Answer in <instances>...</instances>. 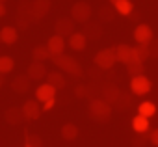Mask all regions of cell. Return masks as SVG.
Returning <instances> with one entry per match:
<instances>
[{
  "label": "cell",
  "mask_w": 158,
  "mask_h": 147,
  "mask_svg": "<svg viewBox=\"0 0 158 147\" xmlns=\"http://www.w3.org/2000/svg\"><path fill=\"white\" fill-rule=\"evenodd\" d=\"M17 37H19V32L13 26H4L0 30V39H2V43H6V45H13L17 41Z\"/></svg>",
  "instance_id": "19"
},
{
  "label": "cell",
  "mask_w": 158,
  "mask_h": 147,
  "mask_svg": "<svg viewBox=\"0 0 158 147\" xmlns=\"http://www.w3.org/2000/svg\"><path fill=\"white\" fill-rule=\"evenodd\" d=\"M54 30L61 37L71 36V34H74V21H71V19H58L56 24H54Z\"/></svg>",
  "instance_id": "12"
},
{
  "label": "cell",
  "mask_w": 158,
  "mask_h": 147,
  "mask_svg": "<svg viewBox=\"0 0 158 147\" xmlns=\"http://www.w3.org/2000/svg\"><path fill=\"white\" fill-rule=\"evenodd\" d=\"M6 15V6H4V2H0V17H4Z\"/></svg>",
  "instance_id": "36"
},
{
  "label": "cell",
  "mask_w": 158,
  "mask_h": 147,
  "mask_svg": "<svg viewBox=\"0 0 158 147\" xmlns=\"http://www.w3.org/2000/svg\"><path fill=\"white\" fill-rule=\"evenodd\" d=\"M115 2H117V0H110V4H115Z\"/></svg>",
  "instance_id": "39"
},
{
  "label": "cell",
  "mask_w": 158,
  "mask_h": 147,
  "mask_svg": "<svg viewBox=\"0 0 158 147\" xmlns=\"http://www.w3.org/2000/svg\"><path fill=\"white\" fill-rule=\"evenodd\" d=\"M130 106H132V95H128V93H123V91H121L119 99L114 103V108H115V110H128Z\"/></svg>",
  "instance_id": "26"
},
{
  "label": "cell",
  "mask_w": 158,
  "mask_h": 147,
  "mask_svg": "<svg viewBox=\"0 0 158 147\" xmlns=\"http://www.w3.org/2000/svg\"><path fill=\"white\" fill-rule=\"evenodd\" d=\"M0 2H6V0H0Z\"/></svg>",
  "instance_id": "40"
},
{
  "label": "cell",
  "mask_w": 158,
  "mask_h": 147,
  "mask_svg": "<svg viewBox=\"0 0 158 147\" xmlns=\"http://www.w3.org/2000/svg\"><path fill=\"white\" fill-rule=\"evenodd\" d=\"M4 117H6V121H8L10 125H21V123L26 119L24 110H23V108H17V106L8 108V110H6V114H4Z\"/></svg>",
  "instance_id": "15"
},
{
  "label": "cell",
  "mask_w": 158,
  "mask_h": 147,
  "mask_svg": "<svg viewBox=\"0 0 158 147\" xmlns=\"http://www.w3.org/2000/svg\"><path fill=\"white\" fill-rule=\"evenodd\" d=\"M117 56H115V48H102L101 52H97L95 56V65L102 71H108L115 65Z\"/></svg>",
  "instance_id": "4"
},
{
  "label": "cell",
  "mask_w": 158,
  "mask_h": 147,
  "mask_svg": "<svg viewBox=\"0 0 158 147\" xmlns=\"http://www.w3.org/2000/svg\"><path fill=\"white\" fill-rule=\"evenodd\" d=\"M86 26H84V36L88 37V39H99L101 36H102V26H101V23H93V21H88V23H84Z\"/></svg>",
  "instance_id": "16"
},
{
  "label": "cell",
  "mask_w": 158,
  "mask_h": 147,
  "mask_svg": "<svg viewBox=\"0 0 158 147\" xmlns=\"http://www.w3.org/2000/svg\"><path fill=\"white\" fill-rule=\"evenodd\" d=\"M32 58H34V61H45V60L52 58V54H50L47 45H39V47H35L32 50Z\"/></svg>",
  "instance_id": "23"
},
{
  "label": "cell",
  "mask_w": 158,
  "mask_h": 147,
  "mask_svg": "<svg viewBox=\"0 0 158 147\" xmlns=\"http://www.w3.org/2000/svg\"><path fill=\"white\" fill-rule=\"evenodd\" d=\"M147 140H149V136H145V132H141L138 138H134L132 145H134V147H143V145L147 143Z\"/></svg>",
  "instance_id": "31"
},
{
  "label": "cell",
  "mask_w": 158,
  "mask_h": 147,
  "mask_svg": "<svg viewBox=\"0 0 158 147\" xmlns=\"http://www.w3.org/2000/svg\"><path fill=\"white\" fill-rule=\"evenodd\" d=\"M132 127H134V130H136L138 134L147 132V130H149V117H145V116L138 114V116L132 119Z\"/></svg>",
  "instance_id": "24"
},
{
  "label": "cell",
  "mask_w": 158,
  "mask_h": 147,
  "mask_svg": "<svg viewBox=\"0 0 158 147\" xmlns=\"http://www.w3.org/2000/svg\"><path fill=\"white\" fill-rule=\"evenodd\" d=\"M15 19H17V26L23 28V30L30 28V24L35 23L34 13H32V2H30V0H21V2H19L17 17H15Z\"/></svg>",
  "instance_id": "3"
},
{
  "label": "cell",
  "mask_w": 158,
  "mask_h": 147,
  "mask_svg": "<svg viewBox=\"0 0 158 147\" xmlns=\"http://www.w3.org/2000/svg\"><path fill=\"white\" fill-rule=\"evenodd\" d=\"M50 11V0H34L32 2V13L35 21H41Z\"/></svg>",
  "instance_id": "10"
},
{
  "label": "cell",
  "mask_w": 158,
  "mask_h": 147,
  "mask_svg": "<svg viewBox=\"0 0 158 147\" xmlns=\"http://www.w3.org/2000/svg\"><path fill=\"white\" fill-rule=\"evenodd\" d=\"M130 54H132V47H128V45H117L115 47V56H117V61H121V63H128L130 61Z\"/></svg>",
  "instance_id": "22"
},
{
  "label": "cell",
  "mask_w": 158,
  "mask_h": 147,
  "mask_svg": "<svg viewBox=\"0 0 158 147\" xmlns=\"http://www.w3.org/2000/svg\"><path fill=\"white\" fill-rule=\"evenodd\" d=\"M127 71L130 77H139V75H143L145 65H143V61H132V63H127Z\"/></svg>",
  "instance_id": "28"
},
{
  "label": "cell",
  "mask_w": 158,
  "mask_h": 147,
  "mask_svg": "<svg viewBox=\"0 0 158 147\" xmlns=\"http://www.w3.org/2000/svg\"><path fill=\"white\" fill-rule=\"evenodd\" d=\"M47 82L48 84H52L56 90H63L65 88V77L61 75V73H58V71H54V73H48L47 75Z\"/></svg>",
  "instance_id": "21"
},
{
  "label": "cell",
  "mask_w": 158,
  "mask_h": 147,
  "mask_svg": "<svg viewBox=\"0 0 158 147\" xmlns=\"http://www.w3.org/2000/svg\"><path fill=\"white\" fill-rule=\"evenodd\" d=\"M74 95H76L78 99L88 97V86H76V88H74Z\"/></svg>",
  "instance_id": "32"
},
{
  "label": "cell",
  "mask_w": 158,
  "mask_h": 147,
  "mask_svg": "<svg viewBox=\"0 0 158 147\" xmlns=\"http://www.w3.org/2000/svg\"><path fill=\"white\" fill-rule=\"evenodd\" d=\"M13 67H15V61H13V58H10V56H0V73H10V71H13Z\"/></svg>",
  "instance_id": "30"
},
{
  "label": "cell",
  "mask_w": 158,
  "mask_h": 147,
  "mask_svg": "<svg viewBox=\"0 0 158 147\" xmlns=\"http://www.w3.org/2000/svg\"><path fill=\"white\" fill-rule=\"evenodd\" d=\"M26 75L32 78V80H41V78H47V67L43 65V61H32L28 65V73Z\"/></svg>",
  "instance_id": "14"
},
{
  "label": "cell",
  "mask_w": 158,
  "mask_h": 147,
  "mask_svg": "<svg viewBox=\"0 0 158 147\" xmlns=\"http://www.w3.org/2000/svg\"><path fill=\"white\" fill-rule=\"evenodd\" d=\"M56 88L52 86V84H41L37 90H35V99L39 101V103H47V101H50V99H54L56 97Z\"/></svg>",
  "instance_id": "9"
},
{
  "label": "cell",
  "mask_w": 158,
  "mask_h": 147,
  "mask_svg": "<svg viewBox=\"0 0 158 147\" xmlns=\"http://www.w3.org/2000/svg\"><path fill=\"white\" fill-rule=\"evenodd\" d=\"M30 86H32V78L28 75H19L11 80V90L15 93H26L30 91Z\"/></svg>",
  "instance_id": "8"
},
{
  "label": "cell",
  "mask_w": 158,
  "mask_h": 147,
  "mask_svg": "<svg viewBox=\"0 0 158 147\" xmlns=\"http://www.w3.org/2000/svg\"><path fill=\"white\" fill-rule=\"evenodd\" d=\"M47 47H48V50H50V54L52 56H56V54H63V48H65V39L61 37V36H52L50 39H48V43H47Z\"/></svg>",
  "instance_id": "18"
},
{
  "label": "cell",
  "mask_w": 158,
  "mask_h": 147,
  "mask_svg": "<svg viewBox=\"0 0 158 147\" xmlns=\"http://www.w3.org/2000/svg\"><path fill=\"white\" fill-rule=\"evenodd\" d=\"M112 116V104L104 99H91L89 103V117L97 123H106Z\"/></svg>",
  "instance_id": "2"
},
{
  "label": "cell",
  "mask_w": 158,
  "mask_h": 147,
  "mask_svg": "<svg viewBox=\"0 0 158 147\" xmlns=\"http://www.w3.org/2000/svg\"><path fill=\"white\" fill-rule=\"evenodd\" d=\"M115 13H117V10H115L114 4L102 6V8L99 10V21H102V23H112V21L115 19Z\"/></svg>",
  "instance_id": "20"
},
{
  "label": "cell",
  "mask_w": 158,
  "mask_h": 147,
  "mask_svg": "<svg viewBox=\"0 0 158 147\" xmlns=\"http://www.w3.org/2000/svg\"><path fill=\"white\" fill-rule=\"evenodd\" d=\"M39 101L35 99H32V101H26L24 104H23V110H24V116H26V119H30V121H34V119H37L39 116H41V112H43V108L37 104Z\"/></svg>",
  "instance_id": "13"
},
{
  "label": "cell",
  "mask_w": 158,
  "mask_h": 147,
  "mask_svg": "<svg viewBox=\"0 0 158 147\" xmlns=\"http://www.w3.org/2000/svg\"><path fill=\"white\" fill-rule=\"evenodd\" d=\"M88 43V37L84 36V32H74L69 36V47L73 50H84Z\"/></svg>",
  "instance_id": "17"
},
{
  "label": "cell",
  "mask_w": 158,
  "mask_h": 147,
  "mask_svg": "<svg viewBox=\"0 0 158 147\" xmlns=\"http://www.w3.org/2000/svg\"><path fill=\"white\" fill-rule=\"evenodd\" d=\"M71 17L74 23H88L91 17V6L88 2H76L71 10Z\"/></svg>",
  "instance_id": "5"
},
{
  "label": "cell",
  "mask_w": 158,
  "mask_h": 147,
  "mask_svg": "<svg viewBox=\"0 0 158 147\" xmlns=\"http://www.w3.org/2000/svg\"><path fill=\"white\" fill-rule=\"evenodd\" d=\"M138 114H141V116H145V117H151V116H154L156 114V106L152 104V103H141L139 106H138Z\"/></svg>",
  "instance_id": "29"
},
{
  "label": "cell",
  "mask_w": 158,
  "mask_h": 147,
  "mask_svg": "<svg viewBox=\"0 0 158 147\" xmlns=\"http://www.w3.org/2000/svg\"><path fill=\"white\" fill-rule=\"evenodd\" d=\"M149 141H151L152 145H156V147H158V128H156V130H152V132L149 134Z\"/></svg>",
  "instance_id": "34"
},
{
  "label": "cell",
  "mask_w": 158,
  "mask_h": 147,
  "mask_svg": "<svg viewBox=\"0 0 158 147\" xmlns=\"http://www.w3.org/2000/svg\"><path fill=\"white\" fill-rule=\"evenodd\" d=\"M101 95H102V99L106 101V103H110L112 106H114V103L119 99V95H121V90L115 86V84H104L102 88H101Z\"/></svg>",
  "instance_id": "11"
},
{
  "label": "cell",
  "mask_w": 158,
  "mask_h": 147,
  "mask_svg": "<svg viewBox=\"0 0 158 147\" xmlns=\"http://www.w3.org/2000/svg\"><path fill=\"white\" fill-rule=\"evenodd\" d=\"M149 52H151V58H158V39H152L149 43Z\"/></svg>",
  "instance_id": "33"
},
{
  "label": "cell",
  "mask_w": 158,
  "mask_h": 147,
  "mask_svg": "<svg viewBox=\"0 0 158 147\" xmlns=\"http://www.w3.org/2000/svg\"><path fill=\"white\" fill-rule=\"evenodd\" d=\"M114 6H115V10H117L119 15H130L132 10H134V6H132L130 0H117Z\"/></svg>",
  "instance_id": "27"
},
{
  "label": "cell",
  "mask_w": 158,
  "mask_h": 147,
  "mask_svg": "<svg viewBox=\"0 0 158 147\" xmlns=\"http://www.w3.org/2000/svg\"><path fill=\"white\" fill-rule=\"evenodd\" d=\"M54 103H56L54 99H50V101H47V103H45V106H43V112H48L50 108H54Z\"/></svg>",
  "instance_id": "35"
},
{
  "label": "cell",
  "mask_w": 158,
  "mask_h": 147,
  "mask_svg": "<svg viewBox=\"0 0 158 147\" xmlns=\"http://www.w3.org/2000/svg\"><path fill=\"white\" fill-rule=\"evenodd\" d=\"M4 86V73H0V88Z\"/></svg>",
  "instance_id": "37"
},
{
  "label": "cell",
  "mask_w": 158,
  "mask_h": 147,
  "mask_svg": "<svg viewBox=\"0 0 158 147\" xmlns=\"http://www.w3.org/2000/svg\"><path fill=\"white\" fill-rule=\"evenodd\" d=\"M130 90L134 95H147L151 91V80L145 77V75H139V77H132L130 80Z\"/></svg>",
  "instance_id": "6"
},
{
  "label": "cell",
  "mask_w": 158,
  "mask_h": 147,
  "mask_svg": "<svg viewBox=\"0 0 158 147\" xmlns=\"http://www.w3.org/2000/svg\"><path fill=\"white\" fill-rule=\"evenodd\" d=\"M52 61H54V65H58L61 71H65L67 75H71V77H74V78H80V77L84 75L82 65L78 63L74 58H71V56L56 54V56H52Z\"/></svg>",
  "instance_id": "1"
},
{
  "label": "cell",
  "mask_w": 158,
  "mask_h": 147,
  "mask_svg": "<svg viewBox=\"0 0 158 147\" xmlns=\"http://www.w3.org/2000/svg\"><path fill=\"white\" fill-rule=\"evenodd\" d=\"M134 39L136 43H143V45H149L154 37H152V30L149 24H138L136 30H134Z\"/></svg>",
  "instance_id": "7"
},
{
  "label": "cell",
  "mask_w": 158,
  "mask_h": 147,
  "mask_svg": "<svg viewBox=\"0 0 158 147\" xmlns=\"http://www.w3.org/2000/svg\"><path fill=\"white\" fill-rule=\"evenodd\" d=\"M0 41H2V39H0Z\"/></svg>",
  "instance_id": "41"
},
{
  "label": "cell",
  "mask_w": 158,
  "mask_h": 147,
  "mask_svg": "<svg viewBox=\"0 0 158 147\" xmlns=\"http://www.w3.org/2000/svg\"><path fill=\"white\" fill-rule=\"evenodd\" d=\"M76 136H78V128H76V125H73V123H65V125L61 127V138H63V140L73 141V140H76Z\"/></svg>",
  "instance_id": "25"
},
{
  "label": "cell",
  "mask_w": 158,
  "mask_h": 147,
  "mask_svg": "<svg viewBox=\"0 0 158 147\" xmlns=\"http://www.w3.org/2000/svg\"><path fill=\"white\" fill-rule=\"evenodd\" d=\"M24 147H32V143H30V141L26 140V143H24Z\"/></svg>",
  "instance_id": "38"
}]
</instances>
